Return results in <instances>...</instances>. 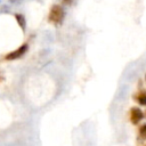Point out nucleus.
I'll list each match as a JSON object with an SVG mask.
<instances>
[{
	"label": "nucleus",
	"mask_w": 146,
	"mask_h": 146,
	"mask_svg": "<svg viewBox=\"0 0 146 146\" xmlns=\"http://www.w3.org/2000/svg\"><path fill=\"white\" fill-rule=\"evenodd\" d=\"M64 17H65V13H64V9L62 8V6L59 5H54L51 8H50V11H49V16H48V21L51 23V24H55V25H60L64 21Z\"/></svg>",
	"instance_id": "obj_1"
},
{
	"label": "nucleus",
	"mask_w": 146,
	"mask_h": 146,
	"mask_svg": "<svg viewBox=\"0 0 146 146\" xmlns=\"http://www.w3.org/2000/svg\"><path fill=\"white\" fill-rule=\"evenodd\" d=\"M15 18H16L18 25L21 26V29L24 31L25 27H26V19L24 17V15H22V14H15Z\"/></svg>",
	"instance_id": "obj_5"
},
{
	"label": "nucleus",
	"mask_w": 146,
	"mask_h": 146,
	"mask_svg": "<svg viewBox=\"0 0 146 146\" xmlns=\"http://www.w3.org/2000/svg\"><path fill=\"white\" fill-rule=\"evenodd\" d=\"M27 49H29L27 43H24V44H22L21 47H18L17 49H15V50H13L11 52L7 54V55L5 56V59H7V60H15V59H18L19 57H22V56L27 51Z\"/></svg>",
	"instance_id": "obj_2"
},
{
	"label": "nucleus",
	"mask_w": 146,
	"mask_h": 146,
	"mask_svg": "<svg viewBox=\"0 0 146 146\" xmlns=\"http://www.w3.org/2000/svg\"><path fill=\"white\" fill-rule=\"evenodd\" d=\"M62 1H63V2H64V3H66V5H71V3H72V1H73V0H62Z\"/></svg>",
	"instance_id": "obj_7"
},
{
	"label": "nucleus",
	"mask_w": 146,
	"mask_h": 146,
	"mask_svg": "<svg viewBox=\"0 0 146 146\" xmlns=\"http://www.w3.org/2000/svg\"><path fill=\"white\" fill-rule=\"evenodd\" d=\"M145 146H146V145H145Z\"/></svg>",
	"instance_id": "obj_10"
},
{
	"label": "nucleus",
	"mask_w": 146,
	"mask_h": 146,
	"mask_svg": "<svg viewBox=\"0 0 146 146\" xmlns=\"http://www.w3.org/2000/svg\"><path fill=\"white\" fill-rule=\"evenodd\" d=\"M129 116H130V121L132 124H138L145 116L144 112L139 108V107H131L130 112H129Z\"/></svg>",
	"instance_id": "obj_3"
},
{
	"label": "nucleus",
	"mask_w": 146,
	"mask_h": 146,
	"mask_svg": "<svg viewBox=\"0 0 146 146\" xmlns=\"http://www.w3.org/2000/svg\"><path fill=\"white\" fill-rule=\"evenodd\" d=\"M145 79H146V75H145Z\"/></svg>",
	"instance_id": "obj_9"
},
{
	"label": "nucleus",
	"mask_w": 146,
	"mask_h": 146,
	"mask_svg": "<svg viewBox=\"0 0 146 146\" xmlns=\"http://www.w3.org/2000/svg\"><path fill=\"white\" fill-rule=\"evenodd\" d=\"M133 99L141 106H146V90H139Z\"/></svg>",
	"instance_id": "obj_4"
},
{
	"label": "nucleus",
	"mask_w": 146,
	"mask_h": 146,
	"mask_svg": "<svg viewBox=\"0 0 146 146\" xmlns=\"http://www.w3.org/2000/svg\"><path fill=\"white\" fill-rule=\"evenodd\" d=\"M144 114H145V116H146V112H145V113H144Z\"/></svg>",
	"instance_id": "obj_8"
},
{
	"label": "nucleus",
	"mask_w": 146,
	"mask_h": 146,
	"mask_svg": "<svg viewBox=\"0 0 146 146\" xmlns=\"http://www.w3.org/2000/svg\"><path fill=\"white\" fill-rule=\"evenodd\" d=\"M138 136L141 139H146V124H141L138 128Z\"/></svg>",
	"instance_id": "obj_6"
}]
</instances>
